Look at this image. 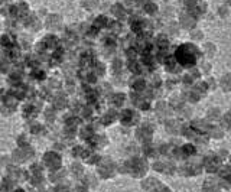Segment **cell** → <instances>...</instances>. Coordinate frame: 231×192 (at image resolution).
Segmentation results:
<instances>
[{"mask_svg": "<svg viewBox=\"0 0 231 192\" xmlns=\"http://www.w3.org/2000/svg\"><path fill=\"white\" fill-rule=\"evenodd\" d=\"M197 54H198V49H195L191 45H187V46H181V48L178 49L176 56H178V59H179L181 64H183V65H187V66H191L194 64V61H195V55Z\"/></svg>", "mask_w": 231, "mask_h": 192, "instance_id": "cell-1", "label": "cell"}, {"mask_svg": "<svg viewBox=\"0 0 231 192\" xmlns=\"http://www.w3.org/2000/svg\"><path fill=\"white\" fill-rule=\"evenodd\" d=\"M126 170L129 173H132L133 176H143L147 170V163L144 159H140V158H134V159H130L126 165Z\"/></svg>", "mask_w": 231, "mask_h": 192, "instance_id": "cell-2", "label": "cell"}, {"mask_svg": "<svg viewBox=\"0 0 231 192\" xmlns=\"http://www.w3.org/2000/svg\"><path fill=\"white\" fill-rule=\"evenodd\" d=\"M100 175L103 178H110L116 173V165L114 162L108 158H104V159H100Z\"/></svg>", "mask_w": 231, "mask_h": 192, "instance_id": "cell-3", "label": "cell"}, {"mask_svg": "<svg viewBox=\"0 0 231 192\" xmlns=\"http://www.w3.org/2000/svg\"><path fill=\"white\" fill-rule=\"evenodd\" d=\"M13 160H16V162H28L30 158L33 156V150L30 148H28V146H22V148L16 149L15 152H13Z\"/></svg>", "mask_w": 231, "mask_h": 192, "instance_id": "cell-4", "label": "cell"}, {"mask_svg": "<svg viewBox=\"0 0 231 192\" xmlns=\"http://www.w3.org/2000/svg\"><path fill=\"white\" fill-rule=\"evenodd\" d=\"M44 160H45V163H46V166H48L49 169H52V170L59 169V166H61V158H59V155L54 153V152L45 153Z\"/></svg>", "mask_w": 231, "mask_h": 192, "instance_id": "cell-5", "label": "cell"}, {"mask_svg": "<svg viewBox=\"0 0 231 192\" xmlns=\"http://www.w3.org/2000/svg\"><path fill=\"white\" fill-rule=\"evenodd\" d=\"M201 172V166L198 163L183 165L181 168V175H198Z\"/></svg>", "mask_w": 231, "mask_h": 192, "instance_id": "cell-6", "label": "cell"}, {"mask_svg": "<svg viewBox=\"0 0 231 192\" xmlns=\"http://www.w3.org/2000/svg\"><path fill=\"white\" fill-rule=\"evenodd\" d=\"M204 165L208 172H215L218 169V165H220V159L218 158H214V156H207L205 160H204Z\"/></svg>", "mask_w": 231, "mask_h": 192, "instance_id": "cell-7", "label": "cell"}, {"mask_svg": "<svg viewBox=\"0 0 231 192\" xmlns=\"http://www.w3.org/2000/svg\"><path fill=\"white\" fill-rule=\"evenodd\" d=\"M153 169L158 172H163V173H172L175 168L172 163H168V162H156L153 165Z\"/></svg>", "mask_w": 231, "mask_h": 192, "instance_id": "cell-8", "label": "cell"}, {"mask_svg": "<svg viewBox=\"0 0 231 192\" xmlns=\"http://www.w3.org/2000/svg\"><path fill=\"white\" fill-rule=\"evenodd\" d=\"M136 134H137L139 140H142V142H149V140L152 139V129H150V127H147V126L140 127Z\"/></svg>", "mask_w": 231, "mask_h": 192, "instance_id": "cell-9", "label": "cell"}, {"mask_svg": "<svg viewBox=\"0 0 231 192\" xmlns=\"http://www.w3.org/2000/svg\"><path fill=\"white\" fill-rule=\"evenodd\" d=\"M46 26L49 29H56V27L61 26V17L58 15H51L48 19H46Z\"/></svg>", "mask_w": 231, "mask_h": 192, "instance_id": "cell-10", "label": "cell"}, {"mask_svg": "<svg viewBox=\"0 0 231 192\" xmlns=\"http://www.w3.org/2000/svg\"><path fill=\"white\" fill-rule=\"evenodd\" d=\"M181 25L187 29H191L195 25V19L191 15H181Z\"/></svg>", "mask_w": 231, "mask_h": 192, "instance_id": "cell-11", "label": "cell"}, {"mask_svg": "<svg viewBox=\"0 0 231 192\" xmlns=\"http://www.w3.org/2000/svg\"><path fill=\"white\" fill-rule=\"evenodd\" d=\"M217 182H215V179H208V181L204 183V192H215V189H217Z\"/></svg>", "mask_w": 231, "mask_h": 192, "instance_id": "cell-12", "label": "cell"}, {"mask_svg": "<svg viewBox=\"0 0 231 192\" xmlns=\"http://www.w3.org/2000/svg\"><path fill=\"white\" fill-rule=\"evenodd\" d=\"M159 182L156 181V179H147V181L143 182V188L144 189H150V191H153V189H156V188H159Z\"/></svg>", "mask_w": 231, "mask_h": 192, "instance_id": "cell-13", "label": "cell"}, {"mask_svg": "<svg viewBox=\"0 0 231 192\" xmlns=\"http://www.w3.org/2000/svg\"><path fill=\"white\" fill-rule=\"evenodd\" d=\"M12 187H13V182H12L10 179H5V181L2 182V185H0V191L2 192H10Z\"/></svg>", "mask_w": 231, "mask_h": 192, "instance_id": "cell-14", "label": "cell"}, {"mask_svg": "<svg viewBox=\"0 0 231 192\" xmlns=\"http://www.w3.org/2000/svg\"><path fill=\"white\" fill-rule=\"evenodd\" d=\"M133 119H134V114L130 110H127L126 113L123 114V123L124 124H133Z\"/></svg>", "mask_w": 231, "mask_h": 192, "instance_id": "cell-15", "label": "cell"}, {"mask_svg": "<svg viewBox=\"0 0 231 192\" xmlns=\"http://www.w3.org/2000/svg\"><path fill=\"white\" fill-rule=\"evenodd\" d=\"M54 105H55V108H64L66 105V100L64 98V97H56L55 100H54Z\"/></svg>", "mask_w": 231, "mask_h": 192, "instance_id": "cell-16", "label": "cell"}, {"mask_svg": "<svg viewBox=\"0 0 231 192\" xmlns=\"http://www.w3.org/2000/svg\"><path fill=\"white\" fill-rule=\"evenodd\" d=\"M113 13H114L117 17H123L124 16V7L120 5H116L113 6Z\"/></svg>", "mask_w": 231, "mask_h": 192, "instance_id": "cell-17", "label": "cell"}, {"mask_svg": "<svg viewBox=\"0 0 231 192\" xmlns=\"http://www.w3.org/2000/svg\"><path fill=\"white\" fill-rule=\"evenodd\" d=\"M221 85H222V88L226 90V91H228L231 88V77L230 75H226V77L221 80Z\"/></svg>", "mask_w": 231, "mask_h": 192, "instance_id": "cell-18", "label": "cell"}, {"mask_svg": "<svg viewBox=\"0 0 231 192\" xmlns=\"http://www.w3.org/2000/svg\"><path fill=\"white\" fill-rule=\"evenodd\" d=\"M114 119H116V113L114 111H108V113L103 117V123H104V124H110Z\"/></svg>", "mask_w": 231, "mask_h": 192, "instance_id": "cell-19", "label": "cell"}, {"mask_svg": "<svg viewBox=\"0 0 231 192\" xmlns=\"http://www.w3.org/2000/svg\"><path fill=\"white\" fill-rule=\"evenodd\" d=\"M71 172L75 176H81V175H83V166H81V165H78V163L72 165V166H71Z\"/></svg>", "mask_w": 231, "mask_h": 192, "instance_id": "cell-20", "label": "cell"}, {"mask_svg": "<svg viewBox=\"0 0 231 192\" xmlns=\"http://www.w3.org/2000/svg\"><path fill=\"white\" fill-rule=\"evenodd\" d=\"M182 153L187 155V156H191V155L195 153V148H194L192 144H185L183 149H182Z\"/></svg>", "mask_w": 231, "mask_h": 192, "instance_id": "cell-21", "label": "cell"}, {"mask_svg": "<svg viewBox=\"0 0 231 192\" xmlns=\"http://www.w3.org/2000/svg\"><path fill=\"white\" fill-rule=\"evenodd\" d=\"M77 124H78L77 119H68V120H66V129H68V130H72V132H74V129L77 127Z\"/></svg>", "mask_w": 231, "mask_h": 192, "instance_id": "cell-22", "label": "cell"}, {"mask_svg": "<svg viewBox=\"0 0 231 192\" xmlns=\"http://www.w3.org/2000/svg\"><path fill=\"white\" fill-rule=\"evenodd\" d=\"M124 95L123 94H116L114 98H113V103H114L116 105H123V103H124Z\"/></svg>", "mask_w": 231, "mask_h": 192, "instance_id": "cell-23", "label": "cell"}, {"mask_svg": "<svg viewBox=\"0 0 231 192\" xmlns=\"http://www.w3.org/2000/svg\"><path fill=\"white\" fill-rule=\"evenodd\" d=\"M84 6L87 9H95L98 6V0H84Z\"/></svg>", "mask_w": 231, "mask_h": 192, "instance_id": "cell-24", "label": "cell"}, {"mask_svg": "<svg viewBox=\"0 0 231 192\" xmlns=\"http://www.w3.org/2000/svg\"><path fill=\"white\" fill-rule=\"evenodd\" d=\"M64 176H65V172H64V170H59V172H55V173L51 175V181H59Z\"/></svg>", "mask_w": 231, "mask_h": 192, "instance_id": "cell-25", "label": "cell"}, {"mask_svg": "<svg viewBox=\"0 0 231 192\" xmlns=\"http://www.w3.org/2000/svg\"><path fill=\"white\" fill-rule=\"evenodd\" d=\"M133 88L136 90V91H142L144 88V81L143 80H137V81H134V84H133Z\"/></svg>", "mask_w": 231, "mask_h": 192, "instance_id": "cell-26", "label": "cell"}, {"mask_svg": "<svg viewBox=\"0 0 231 192\" xmlns=\"http://www.w3.org/2000/svg\"><path fill=\"white\" fill-rule=\"evenodd\" d=\"M42 182H44V179H42V175H33V178H32V183H33V185L39 187V185H42Z\"/></svg>", "mask_w": 231, "mask_h": 192, "instance_id": "cell-27", "label": "cell"}, {"mask_svg": "<svg viewBox=\"0 0 231 192\" xmlns=\"http://www.w3.org/2000/svg\"><path fill=\"white\" fill-rule=\"evenodd\" d=\"M230 172H231L230 168H227L226 166V168H222V169L220 170V176L221 178H224V179H228V178H230Z\"/></svg>", "mask_w": 231, "mask_h": 192, "instance_id": "cell-28", "label": "cell"}, {"mask_svg": "<svg viewBox=\"0 0 231 192\" xmlns=\"http://www.w3.org/2000/svg\"><path fill=\"white\" fill-rule=\"evenodd\" d=\"M81 136H83L84 139H88V137H91V136H93V129H90V127L84 129L83 132H81Z\"/></svg>", "mask_w": 231, "mask_h": 192, "instance_id": "cell-29", "label": "cell"}, {"mask_svg": "<svg viewBox=\"0 0 231 192\" xmlns=\"http://www.w3.org/2000/svg\"><path fill=\"white\" fill-rule=\"evenodd\" d=\"M72 153H74V156H87V152H85L84 149H81V148H75Z\"/></svg>", "mask_w": 231, "mask_h": 192, "instance_id": "cell-30", "label": "cell"}, {"mask_svg": "<svg viewBox=\"0 0 231 192\" xmlns=\"http://www.w3.org/2000/svg\"><path fill=\"white\" fill-rule=\"evenodd\" d=\"M45 119L48 121H54V119H55L54 111H52V110H46V111H45Z\"/></svg>", "mask_w": 231, "mask_h": 192, "instance_id": "cell-31", "label": "cell"}, {"mask_svg": "<svg viewBox=\"0 0 231 192\" xmlns=\"http://www.w3.org/2000/svg\"><path fill=\"white\" fill-rule=\"evenodd\" d=\"M166 105L165 104H159L158 105V116H159V117H163V116L166 114Z\"/></svg>", "mask_w": 231, "mask_h": 192, "instance_id": "cell-32", "label": "cell"}, {"mask_svg": "<svg viewBox=\"0 0 231 192\" xmlns=\"http://www.w3.org/2000/svg\"><path fill=\"white\" fill-rule=\"evenodd\" d=\"M87 162L88 163H97V162H100V158L97 156V155H93V156H88Z\"/></svg>", "mask_w": 231, "mask_h": 192, "instance_id": "cell-33", "label": "cell"}, {"mask_svg": "<svg viewBox=\"0 0 231 192\" xmlns=\"http://www.w3.org/2000/svg\"><path fill=\"white\" fill-rule=\"evenodd\" d=\"M30 169H32V173H33V175H42V170H41V168H39L38 165H33Z\"/></svg>", "mask_w": 231, "mask_h": 192, "instance_id": "cell-34", "label": "cell"}, {"mask_svg": "<svg viewBox=\"0 0 231 192\" xmlns=\"http://www.w3.org/2000/svg\"><path fill=\"white\" fill-rule=\"evenodd\" d=\"M113 69H114V71H120L121 69V61L120 59H116L114 61V65H113Z\"/></svg>", "mask_w": 231, "mask_h": 192, "instance_id": "cell-35", "label": "cell"}, {"mask_svg": "<svg viewBox=\"0 0 231 192\" xmlns=\"http://www.w3.org/2000/svg\"><path fill=\"white\" fill-rule=\"evenodd\" d=\"M211 134H212L214 137H221V136H222V132H221L220 129H217V127H215V129H212V130H211Z\"/></svg>", "mask_w": 231, "mask_h": 192, "instance_id": "cell-36", "label": "cell"}, {"mask_svg": "<svg viewBox=\"0 0 231 192\" xmlns=\"http://www.w3.org/2000/svg\"><path fill=\"white\" fill-rule=\"evenodd\" d=\"M55 192H69V189L66 187H64V185H59V187L55 188Z\"/></svg>", "mask_w": 231, "mask_h": 192, "instance_id": "cell-37", "label": "cell"}, {"mask_svg": "<svg viewBox=\"0 0 231 192\" xmlns=\"http://www.w3.org/2000/svg\"><path fill=\"white\" fill-rule=\"evenodd\" d=\"M146 12H147V13H153V12H156V6L155 5H146Z\"/></svg>", "mask_w": 231, "mask_h": 192, "instance_id": "cell-38", "label": "cell"}, {"mask_svg": "<svg viewBox=\"0 0 231 192\" xmlns=\"http://www.w3.org/2000/svg\"><path fill=\"white\" fill-rule=\"evenodd\" d=\"M95 25H97V26H103V25H105V17H97Z\"/></svg>", "mask_w": 231, "mask_h": 192, "instance_id": "cell-39", "label": "cell"}, {"mask_svg": "<svg viewBox=\"0 0 231 192\" xmlns=\"http://www.w3.org/2000/svg\"><path fill=\"white\" fill-rule=\"evenodd\" d=\"M158 44H159V46H166V39L159 36V38H158Z\"/></svg>", "mask_w": 231, "mask_h": 192, "instance_id": "cell-40", "label": "cell"}, {"mask_svg": "<svg viewBox=\"0 0 231 192\" xmlns=\"http://www.w3.org/2000/svg\"><path fill=\"white\" fill-rule=\"evenodd\" d=\"M224 126H226V127L230 126V113L224 116Z\"/></svg>", "mask_w": 231, "mask_h": 192, "instance_id": "cell-41", "label": "cell"}, {"mask_svg": "<svg viewBox=\"0 0 231 192\" xmlns=\"http://www.w3.org/2000/svg\"><path fill=\"white\" fill-rule=\"evenodd\" d=\"M189 100H191V101H198V94H197V93H191V94H189Z\"/></svg>", "mask_w": 231, "mask_h": 192, "instance_id": "cell-42", "label": "cell"}, {"mask_svg": "<svg viewBox=\"0 0 231 192\" xmlns=\"http://www.w3.org/2000/svg\"><path fill=\"white\" fill-rule=\"evenodd\" d=\"M90 114H91V110L88 108V107H84V108H83V116H84V117H88Z\"/></svg>", "mask_w": 231, "mask_h": 192, "instance_id": "cell-43", "label": "cell"}, {"mask_svg": "<svg viewBox=\"0 0 231 192\" xmlns=\"http://www.w3.org/2000/svg\"><path fill=\"white\" fill-rule=\"evenodd\" d=\"M218 117V111L217 110H211V113H209V119H217Z\"/></svg>", "mask_w": 231, "mask_h": 192, "instance_id": "cell-44", "label": "cell"}, {"mask_svg": "<svg viewBox=\"0 0 231 192\" xmlns=\"http://www.w3.org/2000/svg\"><path fill=\"white\" fill-rule=\"evenodd\" d=\"M152 192H171L168 188H162V187H159V188H156V189H153Z\"/></svg>", "mask_w": 231, "mask_h": 192, "instance_id": "cell-45", "label": "cell"}, {"mask_svg": "<svg viewBox=\"0 0 231 192\" xmlns=\"http://www.w3.org/2000/svg\"><path fill=\"white\" fill-rule=\"evenodd\" d=\"M87 183L88 185H95V179L93 176H87Z\"/></svg>", "mask_w": 231, "mask_h": 192, "instance_id": "cell-46", "label": "cell"}, {"mask_svg": "<svg viewBox=\"0 0 231 192\" xmlns=\"http://www.w3.org/2000/svg\"><path fill=\"white\" fill-rule=\"evenodd\" d=\"M192 38H194V39H195V38L201 39V38H202V35H201V33H199V32H194V33H192Z\"/></svg>", "mask_w": 231, "mask_h": 192, "instance_id": "cell-47", "label": "cell"}, {"mask_svg": "<svg viewBox=\"0 0 231 192\" xmlns=\"http://www.w3.org/2000/svg\"><path fill=\"white\" fill-rule=\"evenodd\" d=\"M182 116H189V108H182Z\"/></svg>", "mask_w": 231, "mask_h": 192, "instance_id": "cell-48", "label": "cell"}, {"mask_svg": "<svg viewBox=\"0 0 231 192\" xmlns=\"http://www.w3.org/2000/svg\"><path fill=\"white\" fill-rule=\"evenodd\" d=\"M32 132H33V133H39V132H41V127H39V126H36V127L33 126V127H32Z\"/></svg>", "mask_w": 231, "mask_h": 192, "instance_id": "cell-49", "label": "cell"}, {"mask_svg": "<svg viewBox=\"0 0 231 192\" xmlns=\"http://www.w3.org/2000/svg\"><path fill=\"white\" fill-rule=\"evenodd\" d=\"M75 192H87V189H85V188H81V187H78L77 189H75Z\"/></svg>", "mask_w": 231, "mask_h": 192, "instance_id": "cell-50", "label": "cell"}, {"mask_svg": "<svg viewBox=\"0 0 231 192\" xmlns=\"http://www.w3.org/2000/svg\"><path fill=\"white\" fill-rule=\"evenodd\" d=\"M3 44H5V45H9V38H7V36H5V38H3Z\"/></svg>", "mask_w": 231, "mask_h": 192, "instance_id": "cell-51", "label": "cell"}, {"mask_svg": "<svg viewBox=\"0 0 231 192\" xmlns=\"http://www.w3.org/2000/svg\"><path fill=\"white\" fill-rule=\"evenodd\" d=\"M183 2H185L187 5H192L194 2H197V0H183Z\"/></svg>", "mask_w": 231, "mask_h": 192, "instance_id": "cell-52", "label": "cell"}, {"mask_svg": "<svg viewBox=\"0 0 231 192\" xmlns=\"http://www.w3.org/2000/svg\"><path fill=\"white\" fill-rule=\"evenodd\" d=\"M15 192H23V191H20V189H17V191H15Z\"/></svg>", "mask_w": 231, "mask_h": 192, "instance_id": "cell-53", "label": "cell"}]
</instances>
